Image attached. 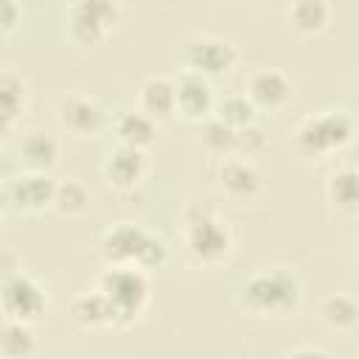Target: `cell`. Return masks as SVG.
<instances>
[{"mask_svg": "<svg viewBox=\"0 0 359 359\" xmlns=\"http://www.w3.org/2000/svg\"><path fill=\"white\" fill-rule=\"evenodd\" d=\"M303 303V280L292 266H261L233 289V306L255 320L292 317Z\"/></svg>", "mask_w": 359, "mask_h": 359, "instance_id": "cell-1", "label": "cell"}, {"mask_svg": "<svg viewBox=\"0 0 359 359\" xmlns=\"http://www.w3.org/2000/svg\"><path fill=\"white\" fill-rule=\"evenodd\" d=\"M177 238H180L182 258L199 269L222 266L236 250V236L230 222L202 202H188L182 208Z\"/></svg>", "mask_w": 359, "mask_h": 359, "instance_id": "cell-2", "label": "cell"}, {"mask_svg": "<svg viewBox=\"0 0 359 359\" xmlns=\"http://www.w3.org/2000/svg\"><path fill=\"white\" fill-rule=\"evenodd\" d=\"M359 123L345 107H323L303 115L292 129V151L303 160H331L348 151L356 140Z\"/></svg>", "mask_w": 359, "mask_h": 359, "instance_id": "cell-3", "label": "cell"}, {"mask_svg": "<svg viewBox=\"0 0 359 359\" xmlns=\"http://www.w3.org/2000/svg\"><path fill=\"white\" fill-rule=\"evenodd\" d=\"M95 255L104 266H140L146 272L163 269L168 261V244L140 222H115L95 244Z\"/></svg>", "mask_w": 359, "mask_h": 359, "instance_id": "cell-4", "label": "cell"}, {"mask_svg": "<svg viewBox=\"0 0 359 359\" xmlns=\"http://www.w3.org/2000/svg\"><path fill=\"white\" fill-rule=\"evenodd\" d=\"M95 286L112 303L118 317V331L135 325L151 303V280L149 272L140 266H104L98 272Z\"/></svg>", "mask_w": 359, "mask_h": 359, "instance_id": "cell-5", "label": "cell"}, {"mask_svg": "<svg viewBox=\"0 0 359 359\" xmlns=\"http://www.w3.org/2000/svg\"><path fill=\"white\" fill-rule=\"evenodd\" d=\"M123 22L121 0H70L65 11V25L70 42L81 48L104 45Z\"/></svg>", "mask_w": 359, "mask_h": 359, "instance_id": "cell-6", "label": "cell"}, {"mask_svg": "<svg viewBox=\"0 0 359 359\" xmlns=\"http://www.w3.org/2000/svg\"><path fill=\"white\" fill-rule=\"evenodd\" d=\"M56 182L48 171H20L17 177H6L0 188L3 216H36L53 208Z\"/></svg>", "mask_w": 359, "mask_h": 359, "instance_id": "cell-7", "label": "cell"}, {"mask_svg": "<svg viewBox=\"0 0 359 359\" xmlns=\"http://www.w3.org/2000/svg\"><path fill=\"white\" fill-rule=\"evenodd\" d=\"M56 123L67 137L93 140L104 129H109V109L101 98L90 93H62L56 98Z\"/></svg>", "mask_w": 359, "mask_h": 359, "instance_id": "cell-8", "label": "cell"}, {"mask_svg": "<svg viewBox=\"0 0 359 359\" xmlns=\"http://www.w3.org/2000/svg\"><path fill=\"white\" fill-rule=\"evenodd\" d=\"M180 59H182L185 70H194V73L216 81V79H224L233 73V67L238 65V50L222 34H191L182 45Z\"/></svg>", "mask_w": 359, "mask_h": 359, "instance_id": "cell-9", "label": "cell"}, {"mask_svg": "<svg viewBox=\"0 0 359 359\" xmlns=\"http://www.w3.org/2000/svg\"><path fill=\"white\" fill-rule=\"evenodd\" d=\"M3 317L36 325L50 306L48 289L25 269H3Z\"/></svg>", "mask_w": 359, "mask_h": 359, "instance_id": "cell-10", "label": "cell"}, {"mask_svg": "<svg viewBox=\"0 0 359 359\" xmlns=\"http://www.w3.org/2000/svg\"><path fill=\"white\" fill-rule=\"evenodd\" d=\"M149 171H151L149 149H137V146H126V143H115L101 160V177L118 194H129V191L140 188L146 182Z\"/></svg>", "mask_w": 359, "mask_h": 359, "instance_id": "cell-11", "label": "cell"}, {"mask_svg": "<svg viewBox=\"0 0 359 359\" xmlns=\"http://www.w3.org/2000/svg\"><path fill=\"white\" fill-rule=\"evenodd\" d=\"M216 191L236 205L255 202L264 194V177L252 157L244 154H227L216 165Z\"/></svg>", "mask_w": 359, "mask_h": 359, "instance_id": "cell-12", "label": "cell"}, {"mask_svg": "<svg viewBox=\"0 0 359 359\" xmlns=\"http://www.w3.org/2000/svg\"><path fill=\"white\" fill-rule=\"evenodd\" d=\"M244 95L255 104L258 112L275 115L292 101L294 84L280 67H255L244 81Z\"/></svg>", "mask_w": 359, "mask_h": 359, "instance_id": "cell-13", "label": "cell"}, {"mask_svg": "<svg viewBox=\"0 0 359 359\" xmlns=\"http://www.w3.org/2000/svg\"><path fill=\"white\" fill-rule=\"evenodd\" d=\"M174 79H177V112H180V118L191 121L194 126L202 123L205 118H210L216 109V101H219L213 81L194 73V70H185V67Z\"/></svg>", "mask_w": 359, "mask_h": 359, "instance_id": "cell-14", "label": "cell"}, {"mask_svg": "<svg viewBox=\"0 0 359 359\" xmlns=\"http://www.w3.org/2000/svg\"><path fill=\"white\" fill-rule=\"evenodd\" d=\"M59 137L42 126H31V129H22L17 137H14V154H17V163L22 171H53L56 163H59Z\"/></svg>", "mask_w": 359, "mask_h": 359, "instance_id": "cell-15", "label": "cell"}, {"mask_svg": "<svg viewBox=\"0 0 359 359\" xmlns=\"http://www.w3.org/2000/svg\"><path fill=\"white\" fill-rule=\"evenodd\" d=\"M323 196L337 216L356 219L359 216V165L342 163L331 168L323 182Z\"/></svg>", "mask_w": 359, "mask_h": 359, "instance_id": "cell-16", "label": "cell"}, {"mask_svg": "<svg viewBox=\"0 0 359 359\" xmlns=\"http://www.w3.org/2000/svg\"><path fill=\"white\" fill-rule=\"evenodd\" d=\"M137 107L157 123L174 121L177 112V79L168 73H151L137 87Z\"/></svg>", "mask_w": 359, "mask_h": 359, "instance_id": "cell-17", "label": "cell"}, {"mask_svg": "<svg viewBox=\"0 0 359 359\" xmlns=\"http://www.w3.org/2000/svg\"><path fill=\"white\" fill-rule=\"evenodd\" d=\"M70 320L81 331H107V328L118 331L115 309H112V303L107 300V294L98 286L84 289L70 300Z\"/></svg>", "mask_w": 359, "mask_h": 359, "instance_id": "cell-18", "label": "cell"}, {"mask_svg": "<svg viewBox=\"0 0 359 359\" xmlns=\"http://www.w3.org/2000/svg\"><path fill=\"white\" fill-rule=\"evenodd\" d=\"M0 107H3V129L11 135L31 107V84L11 65L3 67L0 73Z\"/></svg>", "mask_w": 359, "mask_h": 359, "instance_id": "cell-19", "label": "cell"}, {"mask_svg": "<svg viewBox=\"0 0 359 359\" xmlns=\"http://www.w3.org/2000/svg\"><path fill=\"white\" fill-rule=\"evenodd\" d=\"M109 132L115 137V143H126V146H137V149H151L160 132V123L146 115L140 107L135 109H121L112 115L109 121Z\"/></svg>", "mask_w": 359, "mask_h": 359, "instance_id": "cell-20", "label": "cell"}, {"mask_svg": "<svg viewBox=\"0 0 359 359\" xmlns=\"http://www.w3.org/2000/svg\"><path fill=\"white\" fill-rule=\"evenodd\" d=\"M320 323L334 334H351L359 328V300L348 292H331L317 306Z\"/></svg>", "mask_w": 359, "mask_h": 359, "instance_id": "cell-21", "label": "cell"}, {"mask_svg": "<svg viewBox=\"0 0 359 359\" xmlns=\"http://www.w3.org/2000/svg\"><path fill=\"white\" fill-rule=\"evenodd\" d=\"M286 20L294 34L317 36L331 22V3L328 0H292L286 8Z\"/></svg>", "mask_w": 359, "mask_h": 359, "instance_id": "cell-22", "label": "cell"}, {"mask_svg": "<svg viewBox=\"0 0 359 359\" xmlns=\"http://www.w3.org/2000/svg\"><path fill=\"white\" fill-rule=\"evenodd\" d=\"M39 351V337L31 323L20 320H6L3 317V331H0V356L3 359H28Z\"/></svg>", "mask_w": 359, "mask_h": 359, "instance_id": "cell-23", "label": "cell"}, {"mask_svg": "<svg viewBox=\"0 0 359 359\" xmlns=\"http://www.w3.org/2000/svg\"><path fill=\"white\" fill-rule=\"evenodd\" d=\"M196 140L208 154H213L219 160L227 157V154H238V129L227 126L216 115L196 123Z\"/></svg>", "mask_w": 359, "mask_h": 359, "instance_id": "cell-24", "label": "cell"}, {"mask_svg": "<svg viewBox=\"0 0 359 359\" xmlns=\"http://www.w3.org/2000/svg\"><path fill=\"white\" fill-rule=\"evenodd\" d=\"M93 205V194L81 180H59L53 194V213L62 219H81Z\"/></svg>", "mask_w": 359, "mask_h": 359, "instance_id": "cell-25", "label": "cell"}, {"mask_svg": "<svg viewBox=\"0 0 359 359\" xmlns=\"http://www.w3.org/2000/svg\"><path fill=\"white\" fill-rule=\"evenodd\" d=\"M213 115H216L219 121H224L227 126H233V129H247V126L258 123V109H255V104L244 95V90H241V93L222 95V98L216 101Z\"/></svg>", "mask_w": 359, "mask_h": 359, "instance_id": "cell-26", "label": "cell"}, {"mask_svg": "<svg viewBox=\"0 0 359 359\" xmlns=\"http://www.w3.org/2000/svg\"><path fill=\"white\" fill-rule=\"evenodd\" d=\"M266 149V135L258 123L247 126V129H238V154L244 157H255Z\"/></svg>", "mask_w": 359, "mask_h": 359, "instance_id": "cell-27", "label": "cell"}, {"mask_svg": "<svg viewBox=\"0 0 359 359\" xmlns=\"http://www.w3.org/2000/svg\"><path fill=\"white\" fill-rule=\"evenodd\" d=\"M22 25V3L20 0H0V28L3 36H14V31Z\"/></svg>", "mask_w": 359, "mask_h": 359, "instance_id": "cell-28", "label": "cell"}, {"mask_svg": "<svg viewBox=\"0 0 359 359\" xmlns=\"http://www.w3.org/2000/svg\"><path fill=\"white\" fill-rule=\"evenodd\" d=\"M286 356H331L328 348H320V345H297V348H289Z\"/></svg>", "mask_w": 359, "mask_h": 359, "instance_id": "cell-29", "label": "cell"}, {"mask_svg": "<svg viewBox=\"0 0 359 359\" xmlns=\"http://www.w3.org/2000/svg\"><path fill=\"white\" fill-rule=\"evenodd\" d=\"M353 261H356V264H359V236H356V238H353Z\"/></svg>", "mask_w": 359, "mask_h": 359, "instance_id": "cell-30", "label": "cell"}]
</instances>
